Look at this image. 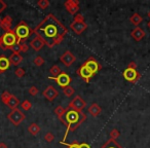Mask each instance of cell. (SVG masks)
Masks as SVG:
<instances>
[{
	"label": "cell",
	"instance_id": "6da1fadb",
	"mask_svg": "<svg viewBox=\"0 0 150 148\" xmlns=\"http://www.w3.org/2000/svg\"><path fill=\"white\" fill-rule=\"evenodd\" d=\"M33 32L43 40L44 44L48 47H54L63 41L65 35L68 33V29L52 13H50L38 24Z\"/></svg>",
	"mask_w": 150,
	"mask_h": 148
},
{
	"label": "cell",
	"instance_id": "d6a6232c",
	"mask_svg": "<svg viewBox=\"0 0 150 148\" xmlns=\"http://www.w3.org/2000/svg\"><path fill=\"white\" fill-rule=\"evenodd\" d=\"M44 140H45L46 142H48V143H50V142H52L54 140V136L52 133H50V132H47V133L45 134V136H44Z\"/></svg>",
	"mask_w": 150,
	"mask_h": 148
},
{
	"label": "cell",
	"instance_id": "ac0fdd59",
	"mask_svg": "<svg viewBox=\"0 0 150 148\" xmlns=\"http://www.w3.org/2000/svg\"><path fill=\"white\" fill-rule=\"evenodd\" d=\"M11 66V62H9V59L6 58L5 56L0 57V73L4 72Z\"/></svg>",
	"mask_w": 150,
	"mask_h": 148
},
{
	"label": "cell",
	"instance_id": "ee69618b",
	"mask_svg": "<svg viewBox=\"0 0 150 148\" xmlns=\"http://www.w3.org/2000/svg\"><path fill=\"white\" fill-rule=\"evenodd\" d=\"M0 148H8V147H7V145L4 142H1V143H0Z\"/></svg>",
	"mask_w": 150,
	"mask_h": 148
},
{
	"label": "cell",
	"instance_id": "f35d334b",
	"mask_svg": "<svg viewBox=\"0 0 150 148\" xmlns=\"http://www.w3.org/2000/svg\"><path fill=\"white\" fill-rule=\"evenodd\" d=\"M74 21H77V22H84L83 16H82L81 13H77V15H75Z\"/></svg>",
	"mask_w": 150,
	"mask_h": 148
},
{
	"label": "cell",
	"instance_id": "7bdbcfd3",
	"mask_svg": "<svg viewBox=\"0 0 150 148\" xmlns=\"http://www.w3.org/2000/svg\"><path fill=\"white\" fill-rule=\"evenodd\" d=\"M79 148H91V146L88 143H81L79 144Z\"/></svg>",
	"mask_w": 150,
	"mask_h": 148
},
{
	"label": "cell",
	"instance_id": "4fadbf2b",
	"mask_svg": "<svg viewBox=\"0 0 150 148\" xmlns=\"http://www.w3.org/2000/svg\"><path fill=\"white\" fill-rule=\"evenodd\" d=\"M77 74L79 75L80 78H82V79L86 82V84L90 82V79L93 77V75H94V74H93V73L91 72L84 65H81V66L79 67V69L77 70Z\"/></svg>",
	"mask_w": 150,
	"mask_h": 148
},
{
	"label": "cell",
	"instance_id": "74e56055",
	"mask_svg": "<svg viewBox=\"0 0 150 148\" xmlns=\"http://www.w3.org/2000/svg\"><path fill=\"white\" fill-rule=\"evenodd\" d=\"M4 31V30L2 29V27H1V19H0V47H2L3 48V44H2V36H3V34L5 33H2V32Z\"/></svg>",
	"mask_w": 150,
	"mask_h": 148
},
{
	"label": "cell",
	"instance_id": "f6af8a7d",
	"mask_svg": "<svg viewBox=\"0 0 150 148\" xmlns=\"http://www.w3.org/2000/svg\"><path fill=\"white\" fill-rule=\"evenodd\" d=\"M147 16H148V18H149V19H150V11H148V13H147Z\"/></svg>",
	"mask_w": 150,
	"mask_h": 148
},
{
	"label": "cell",
	"instance_id": "d590c367",
	"mask_svg": "<svg viewBox=\"0 0 150 148\" xmlns=\"http://www.w3.org/2000/svg\"><path fill=\"white\" fill-rule=\"evenodd\" d=\"M61 144H63V145H66L67 148H79V144L76 143V142H74V143H71V144H68V143H66V142L62 141V142H61Z\"/></svg>",
	"mask_w": 150,
	"mask_h": 148
},
{
	"label": "cell",
	"instance_id": "cb8c5ba5",
	"mask_svg": "<svg viewBox=\"0 0 150 148\" xmlns=\"http://www.w3.org/2000/svg\"><path fill=\"white\" fill-rule=\"evenodd\" d=\"M143 21V19H142V17L139 15V13H134L133 16H132L131 18H129V22H131L133 25H135V26H139L140 24H141V22Z\"/></svg>",
	"mask_w": 150,
	"mask_h": 148
},
{
	"label": "cell",
	"instance_id": "8d00e7d4",
	"mask_svg": "<svg viewBox=\"0 0 150 148\" xmlns=\"http://www.w3.org/2000/svg\"><path fill=\"white\" fill-rule=\"evenodd\" d=\"M29 50V45L26 44V42H22L20 43V52H26Z\"/></svg>",
	"mask_w": 150,
	"mask_h": 148
},
{
	"label": "cell",
	"instance_id": "ffe728a7",
	"mask_svg": "<svg viewBox=\"0 0 150 148\" xmlns=\"http://www.w3.org/2000/svg\"><path fill=\"white\" fill-rule=\"evenodd\" d=\"M9 62H11V64L18 66V65H20L23 62V57L19 52H13L11 55V57H9Z\"/></svg>",
	"mask_w": 150,
	"mask_h": 148
},
{
	"label": "cell",
	"instance_id": "5bb4252c",
	"mask_svg": "<svg viewBox=\"0 0 150 148\" xmlns=\"http://www.w3.org/2000/svg\"><path fill=\"white\" fill-rule=\"evenodd\" d=\"M59 92L52 86H48L45 90L43 91V96L47 99L48 101H54L58 97Z\"/></svg>",
	"mask_w": 150,
	"mask_h": 148
},
{
	"label": "cell",
	"instance_id": "d4e9b609",
	"mask_svg": "<svg viewBox=\"0 0 150 148\" xmlns=\"http://www.w3.org/2000/svg\"><path fill=\"white\" fill-rule=\"evenodd\" d=\"M101 148H122V147H121L116 141L110 139V140H108V141H107Z\"/></svg>",
	"mask_w": 150,
	"mask_h": 148
},
{
	"label": "cell",
	"instance_id": "ab89813d",
	"mask_svg": "<svg viewBox=\"0 0 150 148\" xmlns=\"http://www.w3.org/2000/svg\"><path fill=\"white\" fill-rule=\"evenodd\" d=\"M11 50H13V52H19V54H20V44L17 42V43H16L15 45L11 46Z\"/></svg>",
	"mask_w": 150,
	"mask_h": 148
},
{
	"label": "cell",
	"instance_id": "e575fe53",
	"mask_svg": "<svg viewBox=\"0 0 150 148\" xmlns=\"http://www.w3.org/2000/svg\"><path fill=\"white\" fill-rule=\"evenodd\" d=\"M28 92H29V94L31 95V96H37L38 93H39V90H38L36 86H31V88H29V90H28Z\"/></svg>",
	"mask_w": 150,
	"mask_h": 148
},
{
	"label": "cell",
	"instance_id": "8fae6325",
	"mask_svg": "<svg viewBox=\"0 0 150 148\" xmlns=\"http://www.w3.org/2000/svg\"><path fill=\"white\" fill-rule=\"evenodd\" d=\"M84 66L86 67V68L88 69V70L91 71V72L93 73V74H95V73H97L99 70L101 69V65L99 64L98 62H97V60L95 58H93V57H91L90 59H88V61H86V63H84Z\"/></svg>",
	"mask_w": 150,
	"mask_h": 148
},
{
	"label": "cell",
	"instance_id": "f546056e",
	"mask_svg": "<svg viewBox=\"0 0 150 148\" xmlns=\"http://www.w3.org/2000/svg\"><path fill=\"white\" fill-rule=\"evenodd\" d=\"M33 63H34V65H36L37 67H40L44 64V59L42 58L41 56H37L35 59H34Z\"/></svg>",
	"mask_w": 150,
	"mask_h": 148
},
{
	"label": "cell",
	"instance_id": "9a60e30c",
	"mask_svg": "<svg viewBox=\"0 0 150 148\" xmlns=\"http://www.w3.org/2000/svg\"><path fill=\"white\" fill-rule=\"evenodd\" d=\"M43 45H44L43 40L40 37H38V36H36L35 38H33V39L30 41V46H31L34 50H36V52H39V50L43 47Z\"/></svg>",
	"mask_w": 150,
	"mask_h": 148
},
{
	"label": "cell",
	"instance_id": "b9f144b4",
	"mask_svg": "<svg viewBox=\"0 0 150 148\" xmlns=\"http://www.w3.org/2000/svg\"><path fill=\"white\" fill-rule=\"evenodd\" d=\"M5 7H6V4H5L3 1H0V13H1V11H2Z\"/></svg>",
	"mask_w": 150,
	"mask_h": 148
},
{
	"label": "cell",
	"instance_id": "836d02e7",
	"mask_svg": "<svg viewBox=\"0 0 150 148\" xmlns=\"http://www.w3.org/2000/svg\"><path fill=\"white\" fill-rule=\"evenodd\" d=\"M15 74L18 78H22L24 75H25L26 73H25V70H24L23 68H18L17 70L15 71Z\"/></svg>",
	"mask_w": 150,
	"mask_h": 148
},
{
	"label": "cell",
	"instance_id": "7402d4cb",
	"mask_svg": "<svg viewBox=\"0 0 150 148\" xmlns=\"http://www.w3.org/2000/svg\"><path fill=\"white\" fill-rule=\"evenodd\" d=\"M67 109H65L63 106H57L56 109H54V114L58 116V118L64 123V115L66 113Z\"/></svg>",
	"mask_w": 150,
	"mask_h": 148
},
{
	"label": "cell",
	"instance_id": "1f68e13d",
	"mask_svg": "<svg viewBox=\"0 0 150 148\" xmlns=\"http://www.w3.org/2000/svg\"><path fill=\"white\" fill-rule=\"evenodd\" d=\"M37 5L40 7V8H42V9H45L46 7L50 5V2H48L47 0H39L37 2Z\"/></svg>",
	"mask_w": 150,
	"mask_h": 148
},
{
	"label": "cell",
	"instance_id": "3957f363",
	"mask_svg": "<svg viewBox=\"0 0 150 148\" xmlns=\"http://www.w3.org/2000/svg\"><path fill=\"white\" fill-rule=\"evenodd\" d=\"M32 33H34L33 30L29 28L27 23L24 21L20 22V24L15 28V34L18 38V43H21L22 40H26Z\"/></svg>",
	"mask_w": 150,
	"mask_h": 148
},
{
	"label": "cell",
	"instance_id": "bcb514c9",
	"mask_svg": "<svg viewBox=\"0 0 150 148\" xmlns=\"http://www.w3.org/2000/svg\"><path fill=\"white\" fill-rule=\"evenodd\" d=\"M147 26H148V28H149V29H150V21H149V23L147 24Z\"/></svg>",
	"mask_w": 150,
	"mask_h": 148
},
{
	"label": "cell",
	"instance_id": "7a4b0ae2",
	"mask_svg": "<svg viewBox=\"0 0 150 148\" xmlns=\"http://www.w3.org/2000/svg\"><path fill=\"white\" fill-rule=\"evenodd\" d=\"M86 120V115L83 112H78V111L72 110V109H69V108L67 109L66 113L64 115V125L67 127V129L63 140H66L67 135L69 134V132L76 130Z\"/></svg>",
	"mask_w": 150,
	"mask_h": 148
},
{
	"label": "cell",
	"instance_id": "e0dca14e",
	"mask_svg": "<svg viewBox=\"0 0 150 148\" xmlns=\"http://www.w3.org/2000/svg\"><path fill=\"white\" fill-rule=\"evenodd\" d=\"M11 25H13V18L9 17V16H6V17H4L1 20V27L4 30V32L9 31Z\"/></svg>",
	"mask_w": 150,
	"mask_h": 148
},
{
	"label": "cell",
	"instance_id": "9c48e42d",
	"mask_svg": "<svg viewBox=\"0 0 150 148\" xmlns=\"http://www.w3.org/2000/svg\"><path fill=\"white\" fill-rule=\"evenodd\" d=\"M64 6L66 11L71 15H77L79 11V1L78 0H67L64 3Z\"/></svg>",
	"mask_w": 150,
	"mask_h": 148
},
{
	"label": "cell",
	"instance_id": "603a6c76",
	"mask_svg": "<svg viewBox=\"0 0 150 148\" xmlns=\"http://www.w3.org/2000/svg\"><path fill=\"white\" fill-rule=\"evenodd\" d=\"M28 132H29L32 136H37L38 134L40 133V127L37 125V123H33L29 125V127H28Z\"/></svg>",
	"mask_w": 150,
	"mask_h": 148
},
{
	"label": "cell",
	"instance_id": "4316f807",
	"mask_svg": "<svg viewBox=\"0 0 150 148\" xmlns=\"http://www.w3.org/2000/svg\"><path fill=\"white\" fill-rule=\"evenodd\" d=\"M11 93L7 92V91H5V92H3L2 94H1V101H2L5 105H6L7 102L9 101V99H11Z\"/></svg>",
	"mask_w": 150,
	"mask_h": 148
},
{
	"label": "cell",
	"instance_id": "d6986e66",
	"mask_svg": "<svg viewBox=\"0 0 150 148\" xmlns=\"http://www.w3.org/2000/svg\"><path fill=\"white\" fill-rule=\"evenodd\" d=\"M88 113L92 115V116L96 117V116H98L101 112H102V108H101V107L99 106L97 103H94V104H92L90 107H88Z\"/></svg>",
	"mask_w": 150,
	"mask_h": 148
},
{
	"label": "cell",
	"instance_id": "52a82bcc",
	"mask_svg": "<svg viewBox=\"0 0 150 148\" xmlns=\"http://www.w3.org/2000/svg\"><path fill=\"white\" fill-rule=\"evenodd\" d=\"M48 79H52L59 84V86L61 88H66L70 84L71 82V77L67 74L66 72H61L57 77H52V76H48Z\"/></svg>",
	"mask_w": 150,
	"mask_h": 148
},
{
	"label": "cell",
	"instance_id": "2e32d148",
	"mask_svg": "<svg viewBox=\"0 0 150 148\" xmlns=\"http://www.w3.org/2000/svg\"><path fill=\"white\" fill-rule=\"evenodd\" d=\"M131 35L136 41H140V40L143 39V38L145 37V32H144V30L141 29V28L136 27L135 29L132 31Z\"/></svg>",
	"mask_w": 150,
	"mask_h": 148
},
{
	"label": "cell",
	"instance_id": "8992f818",
	"mask_svg": "<svg viewBox=\"0 0 150 148\" xmlns=\"http://www.w3.org/2000/svg\"><path fill=\"white\" fill-rule=\"evenodd\" d=\"M86 107V102L80 96H75V98L73 99L68 105L69 109L78 111V112H82V110H83Z\"/></svg>",
	"mask_w": 150,
	"mask_h": 148
},
{
	"label": "cell",
	"instance_id": "4dcf8cb0",
	"mask_svg": "<svg viewBox=\"0 0 150 148\" xmlns=\"http://www.w3.org/2000/svg\"><path fill=\"white\" fill-rule=\"evenodd\" d=\"M119 136H120V133H119V131L118 130H112V131L110 132V139L111 140H116L117 138L119 137Z\"/></svg>",
	"mask_w": 150,
	"mask_h": 148
},
{
	"label": "cell",
	"instance_id": "30bf717a",
	"mask_svg": "<svg viewBox=\"0 0 150 148\" xmlns=\"http://www.w3.org/2000/svg\"><path fill=\"white\" fill-rule=\"evenodd\" d=\"M70 28L74 33L76 34H81L83 33V31H86L88 25H86V22H77V21H73L70 25Z\"/></svg>",
	"mask_w": 150,
	"mask_h": 148
},
{
	"label": "cell",
	"instance_id": "484cf974",
	"mask_svg": "<svg viewBox=\"0 0 150 148\" xmlns=\"http://www.w3.org/2000/svg\"><path fill=\"white\" fill-rule=\"evenodd\" d=\"M61 72H62V71H61L60 67H59L58 65H54V66L50 69V75H52V77H57Z\"/></svg>",
	"mask_w": 150,
	"mask_h": 148
},
{
	"label": "cell",
	"instance_id": "ba28073f",
	"mask_svg": "<svg viewBox=\"0 0 150 148\" xmlns=\"http://www.w3.org/2000/svg\"><path fill=\"white\" fill-rule=\"evenodd\" d=\"M123 77L125 80H127L129 82H133L136 84L138 80L141 77V74H139L136 69H132V68H127L123 71Z\"/></svg>",
	"mask_w": 150,
	"mask_h": 148
},
{
	"label": "cell",
	"instance_id": "7c38bea8",
	"mask_svg": "<svg viewBox=\"0 0 150 148\" xmlns=\"http://www.w3.org/2000/svg\"><path fill=\"white\" fill-rule=\"evenodd\" d=\"M60 60L65 66L68 67V66H71V65L75 62L76 58H75V56L70 52V50H66V52L60 57Z\"/></svg>",
	"mask_w": 150,
	"mask_h": 148
},
{
	"label": "cell",
	"instance_id": "277c9868",
	"mask_svg": "<svg viewBox=\"0 0 150 148\" xmlns=\"http://www.w3.org/2000/svg\"><path fill=\"white\" fill-rule=\"evenodd\" d=\"M18 42V38L15 34V30H9V31L5 32L2 36V44H3V50H7L13 46Z\"/></svg>",
	"mask_w": 150,
	"mask_h": 148
},
{
	"label": "cell",
	"instance_id": "60d3db41",
	"mask_svg": "<svg viewBox=\"0 0 150 148\" xmlns=\"http://www.w3.org/2000/svg\"><path fill=\"white\" fill-rule=\"evenodd\" d=\"M127 68L136 69V68H137V64H136L135 62H131V63L129 64V66H127Z\"/></svg>",
	"mask_w": 150,
	"mask_h": 148
},
{
	"label": "cell",
	"instance_id": "83f0119b",
	"mask_svg": "<svg viewBox=\"0 0 150 148\" xmlns=\"http://www.w3.org/2000/svg\"><path fill=\"white\" fill-rule=\"evenodd\" d=\"M63 93H64V95L66 97H71L73 94H74V89H73L72 86H66V88L63 89Z\"/></svg>",
	"mask_w": 150,
	"mask_h": 148
},
{
	"label": "cell",
	"instance_id": "f1b7e54d",
	"mask_svg": "<svg viewBox=\"0 0 150 148\" xmlns=\"http://www.w3.org/2000/svg\"><path fill=\"white\" fill-rule=\"evenodd\" d=\"M21 107H22V109H23V110L29 111L30 109L32 108V104H31V102H30L29 100H25V101H23V102L21 103Z\"/></svg>",
	"mask_w": 150,
	"mask_h": 148
},
{
	"label": "cell",
	"instance_id": "44dd1931",
	"mask_svg": "<svg viewBox=\"0 0 150 148\" xmlns=\"http://www.w3.org/2000/svg\"><path fill=\"white\" fill-rule=\"evenodd\" d=\"M21 104L20 103V100L17 98L16 96H13V95H11V99H9V101L7 102L6 106L8 107V108H11V110H15V109H18V106Z\"/></svg>",
	"mask_w": 150,
	"mask_h": 148
},
{
	"label": "cell",
	"instance_id": "5b68a950",
	"mask_svg": "<svg viewBox=\"0 0 150 148\" xmlns=\"http://www.w3.org/2000/svg\"><path fill=\"white\" fill-rule=\"evenodd\" d=\"M7 118H8V120L11 121L13 125H19L22 121L25 120L26 115L24 114L20 109H15V110H11V112L8 113Z\"/></svg>",
	"mask_w": 150,
	"mask_h": 148
}]
</instances>
